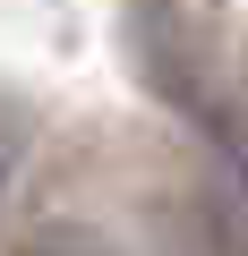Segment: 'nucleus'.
Here are the masks:
<instances>
[{
	"label": "nucleus",
	"mask_w": 248,
	"mask_h": 256,
	"mask_svg": "<svg viewBox=\"0 0 248 256\" xmlns=\"http://www.w3.org/2000/svg\"><path fill=\"white\" fill-rule=\"evenodd\" d=\"M26 256H120L103 230H86V222H52V230H35L26 239Z\"/></svg>",
	"instance_id": "obj_1"
},
{
	"label": "nucleus",
	"mask_w": 248,
	"mask_h": 256,
	"mask_svg": "<svg viewBox=\"0 0 248 256\" xmlns=\"http://www.w3.org/2000/svg\"><path fill=\"white\" fill-rule=\"evenodd\" d=\"M18 162H26V120H18V111H0V196H9Z\"/></svg>",
	"instance_id": "obj_2"
}]
</instances>
